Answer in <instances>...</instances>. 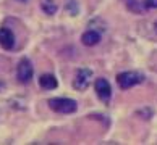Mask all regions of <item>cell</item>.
<instances>
[{"instance_id": "cell-1", "label": "cell", "mask_w": 157, "mask_h": 145, "mask_svg": "<svg viewBox=\"0 0 157 145\" xmlns=\"http://www.w3.org/2000/svg\"><path fill=\"white\" fill-rule=\"evenodd\" d=\"M49 108L55 113H62V114H70L75 113L78 110L76 102L71 100V98H63V97H57V98H50L47 102Z\"/></svg>"}, {"instance_id": "cell-2", "label": "cell", "mask_w": 157, "mask_h": 145, "mask_svg": "<svg viewBox=\"0 0 157 145\" xmlns=\"http://www.w3.org/2000/svg\"><path fill=\"white\" fill-rule=\"evenodd\" d=\"M143 81H144V76L138 71H125V73H120L117 76V84L120 85V89H123V90L130 89L133 85L141 84Z\"/></svg>"}, {"instance_id": "cell-3", "label": "cell", "mask_w": 157, "mask_h": 145, "mask_svg": "<svg viewBox=\"0 0 157 145\" xmlns=\"http://www.w3.org/2000/svg\"><path fill=\"white\" fill-rule=\"evenodd\" d=\"M33 73H34V69H33L31 61L28 60V58H21L20 63H18V68H16V76H18V81L21 84L31 82Z\"/></svg>"}, {"instance_id": "cell-4", "label": "cell", "mask_w": 157, "mask_h": 145, "mask_svg": "<svg viewBox=\"0 0 157 145\" xmlns=\"http://www.w3.org/2000/svg\"><path fill=\"white\" fill-rule=\"evenodd\" d=\"M91 79H92V73L89 69H86V68L78 69L76 74H75V79H73V87L76 90H84V89H88Z\"/></svg>"}, {"instance_id": "cell-5", "label": "cell", "mask_w": 157, "mask_h": 145, "mask_svg": "<svg viewBox=\"0 0 157 145\" xmlns=\"http://www.w3.org/2000/svg\"><path fill=\"white\" fill-rule=\"evenodd\" d=\"M94 87H96V94H97V97L101 98L104 103H109L110 98H112V89H110V84L107 82V79L97 78L96 82H94Z\"/></svg>"}, {"instance_id": "cell-6", "label": "cell", "mask_w": 157, "mask_h": 145, "mask_svg": "<svg viewBox=\"0 0 157 145\" xmlns=\"http://www.w3.org/2000/svg\"><path fill=\"white\" fill-rule=\"evenodd\" d=\"M0 47L3 50H11L15 47V34L8 27H0Z\"/></svg>"}, {"instance_id": "cell-7", "label": "cell", "mask_w": 157, "mask_h": 145, "mask_svg": "<svg viewBox=\"0 0 157 145\" xmlns=\"http://www.w3.org/2000/svg\"><path fill=\"white\" fill-rule=\"evenodd\" d=\"M81 42H83L86 47H94V45H97L99 42H101V34H99L97 31H86L83 36H81Z\"/></svg>"}, {"instance_id": "cell-8", "label": "cell", "mask_w": 157, "mask_h": 145, "mask_svg": "<svg viewBox=\"0 0 157 145\" xmlns=\"http://www.w3.org/2000/svg\"><path fill=\"white\" fill-rule=\"evenodd\" d=\"M39 85L42 87L44 90H54L57 89V85H59V81L54 74H42V76L39 78Z\"/></svg>"}, {"instance_id": "cell-9", "label": "cell", "mask_w": 157, "mask_h": 145, "mask_svg": "<svg viewBox=\"0 0 157 145\" xmlns=\"http://www.w3.org/2000/svg\"><path fill=\"white\" fill-rule=\"evenodd\" d=\"M40 8H42L44 13L54 15L57 11V3H55V0H40Z\"/></svg>"}, {"instance_id": "cell-10", "label": "cell", "mask_w": 157, "mask_h": 145, "mask_svg": "<svg viewBox=\"0 0 157 145\" xmlns=\"http://www.w3.org/2000/svg\"><path fill=\"white\" fill-rule=\"evenodd\" d=\"M144 7L146 8H157V0H144Z\"/></svg>"}, {"instance_id": "cell-11", "label": "cell", "mask_w": 157, "mask_h": 145, "mask_svg": "<svg viewBox=\"0 0 157 145\" xmlns=\"http://www.w3.org/2000/svg\"><path fill=\"white\" fill-rule=\"evenodd\" d=\"M18 2H21V3H25V2H28V0H18Z\"/></svg>"}, {"instance_id": "cell-12", "label": "cell", "mask_w": 157, "mask_h": 145, "mask_svg": "<svg viewBox=\"0 0 157 145\" xmlns=\"http://www.w3.org/2000/svg\"><path fill=\"white\" fill-rule=\"evenodd\" d=\"M154 29H155V34H157V23H155V26H154Z\"/></svg>"}]
</instances>
